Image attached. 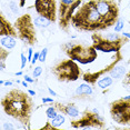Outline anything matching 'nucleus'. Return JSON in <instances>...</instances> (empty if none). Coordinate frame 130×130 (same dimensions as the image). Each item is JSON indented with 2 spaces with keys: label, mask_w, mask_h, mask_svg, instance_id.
<instances>
[{
  "label": "nucleus",
  "mask_w": 130,
  "mask_h": 130,
  "mask_svg": "<svg viewBox=\"0 0 130 130\" xmlns=\"http://www.w3.org/2000/svg\"><path fill=\"white\" fill-rule=\"evenodd\" d=\"M55 128H56V127H54V126H52L50 121H47V122H46V125L43 126V127H42V128H41V129H43V130H46V129H50V130H52V129H55Z\"/></svg>",
  "instance_id": "nucleus-30"
},
{
  "label": "nucleus",
  "mask_w": 130,
  "mask_h": 130,
  "mask_svg": "<svg viewBox=\"0 0 130 130\" xmlns=\"http://www.w3.org/2000/svg\"><path fill=\"white\" fill-rule=\"evenodd\" d=\"M4 129H14V127L12 125H10V123H6L4 126Z\"/></svg>",
  "instance_id": "nucleus-34"
},
{
  "label": "nucleus",
  "mask_w": 130,
  "mask_h": 130,
  "mask_svg": "<svg viewBox=\"0 0 130 130\" xmlns=\"http://www.w3.org/2000/svg\"><path fill=\"white\" fill-rule=\"evenodd\" d=\"M122 85L125 86L126 88L130 89V70L123 76V80H122Z\"/></svg>",
  "instance_id": "nucleus-23"
},
{
  "label": "nucleus",
  "mask_w": 130,
  "mask_h": 130,
  "mask_svg": "<svg viewBox=\"0 0 130 130\" xmlns=\"http://www.w3.org/2000/svg\"><path fill=\"white\" fill-rule=\"evenodd\" d=\"M123 26H125V22H123V20L119 18V20H118L117 23L115 25V31H116V32H120L123 29Z\"/></svg>",
  "instance_id": "nucleus-24"
},
{
  "label": "nucleus",
  "mask_w": 130,
  "mask_h": 130,
  "mask_svg": "<svg viewBox=\"0 0 130 130\" xmlns=\"http://www.w3.org/2000/svg\"><path fill=\"white\" fill-rule=\"evenodd\" d=\"M6 68V64H5V62H0V69H1V71L4 70Z\"/></svg>",
  "instance_id": "nucleus-37"
},
{
  "label": "nucleus",
  "mask_w": 130,
  "mask_h": 130,
  "mask_svg": "<svg viewBox=\"0 0 130 130\" xmlns=\"http://www.w3.org/2000/svg\"><path fill=\"white\" fill-rule=\"evenodd\" d=\"M9 55H10L9 49H7V48H5V47L1 46V48H0V62H5L6 59L8 58Z\"/></svg>",
  "instance_id": "nucleus-22"
},
{
  "label": "nucleus",
  "mask_w": 130,
  "mask_h": 130,
  "mask_svg": "<svg viewBox=\"0 0 130 130\" xmlns=\"http://www.w3.org/2000/svg\"><path fill=\"white\" fill-rule=\"evenodd\" d=\"M35 10L39 16L49 19L52 23L57 21V0H35Z\"/></svg>",
  "instance_id": "nucleus-12"
},
{
  "label": "nucleus",
  "mask_w": 130,
  "mask_h": 130,
  "mask_svg": "<svg viewBox=\"0 0 130 130\" xmlns=\"http://www.w3.org/2000/svg\"><path fill=\"white\" fill-rule=\"evenodd\" d=\"M41 72H42V67H40V66L36 67V68H35V70H34V72H32L34 78H38V77L41 75Z\"/></svg>",
  "instance_id": "nucleus-27"
},
{
  "label": "nucleus",
  "mask_w": 130,
  "mask_h": 130,
  "mask_svg": "<svg viewBox=\"0 0 130 130\" xmlns=\"http://www.w3.org/2000/svg\"><path fill=\"white\" fill-rule=\"evenodd\" d=\"M47 54H48V48H43L40 51V55H39V61H40V62H45V61H46Z\"/></svg>",
  "instance_id": "nucleus-25"
},
{
  "label": "nucleus",
  "mask_w": 130,
  "mask_h": 130,
  "mask_svg": "<svg viewBox=\"0 0 130 130\" xmlns=\"http://www.w3.org/2000/svg\"><path fill=\"white\" fill-rule=\"evenodd\" d=\"M0 85H5V81L4 80H0Z\"/></svg>",
  "instance_id": "nucleus-43"
},
{
  "label": "nucleus",
  "mask_w": 130,
  "mask_h": 130,
  "mask_svg": "<svg viewBox=\"0 0 130 130\" xmlns=\"http://www.w3.org/2000/svg\"><path fill=\"white\" fill-rule=\"evenodd\" d=\"M125 71H126V67L123 66V64L118 63L117 66L115 67L110 72H109V76H110L112 79H120V78H122V77L126 75Z\"/></svg>",
  "instance_id": "nucleus-16"
},
{
  "label": "nucleus",
  "mask_w": 130,
  "mask_h": 130,
  "mask_svg": "<svg viewBox=\"0 0 130 130\" xmlns=\"http://www.w3.org/2000/svg\"><path fill=\"white\" fill-rule=\"evenodd\" d=\"M22 75V71H18V72H16V76L17 77H19V76H21Z\"/></svg>",
  "instance_id": "nucleus-42"
},
{
  "label": "nucleus",
  "mask_w": 130,
  "mask_h": 130,
  "mask_svg": "<svg viewBox=\"0 0 130 130\" xmlns=\"http://www.w3.org/2000/svg\"><path fill=\"white\" fill-rule=\"evenodd\" d=\"M61 50L68 56V58L72 59L81 64L92 63L97 58L98 54L93 46L84 45L77 41H68L61 45Z\"/></svg>",
  "instance_id": "nucleus-4"
},
{
  "label": "nucleus",
  "mask_w": 130,
  "mask_h": 130,
  "mask_svg": "<svg viewBox=\"0 0 130 130\" xmlns=\"http://www.w3.org/2000/svg\"><path fill=\"white\" fill-rule=\"evenodd\" d=\"M9 8L11 9V11H12V13H14V14L19 13V8H18V6H17V4L14 1H10L9 2Z\"/></svg>",
  "instance_id": "nucleus-26"
},
{
  "label": "nucleus",
  "mask_w": 130,
  "mask_h": 130,
  "mask_svg": "<svg viewBox=\"0 0 130 130\" xmlns=\"http://www.w3.org/2000/svg\"><path fill=\"white\" fill-rule=\"evenodd\" d=\"M109 112L115 122L119 125H130V96L119 98L110 103Z\"/></svg>",
  "instance_id": "nucleus-10"
},
{
  "label": "nucleus",
  "mask_w": 130,
  "mask_h": 130,
  "mask_svg": "<svg viewBox=\"0 0 130 130\" xmlns=\"http://www.w3.org/2000/svg\"><path fill=\"white\" fill-rule=\"evenodd\" d=\"M0 36H10L18 38V32L17 29L14 27V25H12L9 20L5 17V14L1 12L0 14Z\"/></svg>",
  "instance_id": "nucleus-14"
},
{
  "label": "nucleus",
  "mask_w": 130,
  "mask_h": 130,
  "mask_svg": "<svg viewBox=\"0 0 130 130\" xmlns=\"http://www.w3.org/2000/svg\"><path fill=\"white\" fill-rule=\"evenodd\" d=\"M71 26L76 30L82 32H98L108 29L94 7L93 0H88L76 10L71 19Z\"/></svg>",
  "instance_id": "nucleus-2"
},
{
  "label": "nucleus",
  "mask_w": 130,
  "mask_h": 130,
  "mask_svg": "<svg viewBox=\"0 0 130 130\" xmlns=\"http://www.w3.org/2000/svg\"><path fill=\"white\" fill-rule=\"evenodd\" d=\"M51 73L61 82H73L77 81L81 76V69L77 61L72 59H66L56 63L51 68Z\"/></svg>",
  "instance_id": "nucleus-6"
},
{
  "label": "nucleus",
  "mask_w": 130,
  "mask_h": 130,
  "mask_svg": "<svg viewBox=\"0 0 130 130\" xmlns=\"http://www.w3.org/2000/svg\"><path fill=\"white\" fill-rule=\"evenodd\" d=\"M112 80L113 79L111 78L110 76H103L101 79H99L98 82H97V85H98L99 88H101V89H107V88H109L110 86L112 85Z\"/></svg>",
  "instance_id": "nucleus-19"
},
{
  "label": "nucleus",
  "mask_w": 130,
  "mask_h": 130,
  "mask_svg": "<svg viewBox=\"0 0 130 130\" xmlns=\"http://www.w3.org/2000/svg\"><path fill=\"white\" fill-rule=\"evenodd\" d=\"M34 22H35V26H36L37 28H41V29L48 28L49 26L52 23L49 19H47V18H45V17H42V16H38L37 18H35Z\"/></svg>",
  "instance_id": "nucleus-18"
},
{
  "label": "nucleus",
  "mask_w": 130,
  "mask_h": 130,
  "mask_svg": "<svg viewBox=\"0 0 130 130\" xmlns=\"http://www.w3.org/2000/svg\"><path fill=\"white\" fill-rule=\"evenodd\" d=\"M21 85L23 86V87H28V82L26 81V80H23V81H21Z\"/></svg>",
  "instance_id": "nucleus-40"
},
{
  "label": "nucleus",
  "mask_w": 130,
  "mask_h": 130,
  "mask_svg": "<svg viewBox=\"0 0 130 130\" xmlns=\"http://www.w3.org/2000/svg\"><path fill=\"white\" fill-rule=\"evenodd\" d=\"M42 102L43 103H54V99L52 98H42Z\"/></svg>",
  "instance_id": "nucleus-32"
},
{
  "label": "nucleus",
  "mask_w": 130,
  "mask_h": 130,
  "mask_svg": "<svg viewBox=\"0 0 130 130\" xmlns=\"http://www.w3.org/2000/svg\"><path fill=\"white\" fill-rule=\"evenodd\" d=\"M70 126L76 129H102L106 127V121L97 109H86L81 116L70 122Z\"/></svg>",
  "instance_id": "nucleus-7"
},
{
  "label": "nucleus",
  "mask_w": 130,
  "mask_h": 130,
  "mask_svg": "<svg viewBox=\"0 0 130 130\" xmlns=\"http://www.w3.org/2000/svg\"><path fill=\"white\" fill-rule=\"evenodd\" d=\"M129 25H130V20H129Z\"/></svg>",
  "instance_id": "nucleus-45"
},
{
  "label": "nucleus",
  "mask_w": 130,
  "mask_h": 130,
  "mask_svg": "<svg viewBox=\"0 0 130 130\" xmlns=\"http://www.w3.org/2000/svg\"><path fill=\"white\" fill-rule=\"evenodd\" d=\"M32 57H34V50L32 48L28 49V60H32Z\"/></svg>",
  "instance_id": "nucleus-31"
},
{
  "label": "nucleus",
  "mask_w": 130,
  "mask_h": 130,
  "mask_svg": "<svg viewBox=\"0 0 130 130\" xmlns=\"http://www.w3.org/2000/svg\"><path fill=\"white\" fill-rule=\"evenodd\" d=\"M1 108L7 116L19 121L25 128L30 129L35 102L29 92L17 88L9 90L1 98Z\"/></svg>",
  "instance_id": "nucleus-1"
},
{
  "label": "nucleus",
  "mask_w": 130,
  "mask_h": 130,
  "mask_svg": "<svg viewBox=\"0 0 130 130\" xmlns=\"http://www.w3.org/2000/svg\"><path fill=\"white\" fill-rule=\"evenodd\" d=\"M26 1H27V0H19V6L20 7H25Z\"/></svg>",
  "instance_id": "nucleus-36"
},
{
  "label": "nucleus",
  "mask_w": 130,
  "mask_h": 130,
  "mask_svg": "<svg viewBox=\"0 0 130 130\" xmlns=\"http://www.w3.org/2000/svg\"><path fill=\"white\" fill-rule=\"evenodd\" d=\"M13 25L18 32V38L26 46L32 47L38 42L36 26H35L32 17L29 13L19 16Z\"/></svg>",
  "instance_id": "nucleus-5"
},
{
  "label": "nucleus",
  "mask_w": 130,
  "mask_h": 130,
  "mask_svg": "<svg viewBox=\"0 0 130 130\" xmlns=\"http://www.w3.org/2000/svg\"><path fill=\"white\" fill-rule=\"evenodd\" d=\"M54 107L57 109L58 112L68 116L70 118H78L80 116V111L76 107L75 103H61V102H54Z\"/></svg>",
  "instance_id": "nucleus-13"
},
{
  "label": "nucleus",
  "mask_w": 130,
  "mask_h": 130,
  "mask_svg": "<svg viewBox=\"0 0 130 130\" xmlns=\"http://www.w3.org/2000/svg\"><path fill=\"white\" fill-rule=\"evenodd\" d=\"M91 40H92V46L97 51L103 52V54H110V52L120 51L125 45L130 41L129 38L125 37L122 34L118 32H109V34L102 35L94 32L91 35Z\"/></svg>",
  "instance_id": "nucleus-3"
},
{
  "label": "nucleus",
  "mask_w": 130,
  "mask_h": 130,
  "mask_svg": "<svg viewBox=\"0 0 130 130\" xmlns=\"http://www.w3.org/2000/svg\"><path fill=\"white\" fill-rule=\"evenodd\" d=\"M58 115V110L56 109L54 106H50V107L47 108V110H46V116L47 118H48L49 120H51L52 118H55L56 116Z\"/></svg>",
  "instance_id": "nucleus-21"
},
{
  "label": "nucleus",
  "mask_w": 130,
  "mask_h": 130,
  "mask_svg": "<svg viewBox=\"0 0 130 130\" xmlns=\"http://www.w3.org/2000/svg\"><path fill=\"white\" fill-rule=\"evenodd\" d=\"M28 92L31 94V96H36V92H35L34 90H28Z\"/></svg>",
  "instance_id": "nucleus-41"
},
{
  "label": "nucleus",
  "mask_w": 130,
  "mask_h": 130,
  "mask_svg": "<svg viewBox=\"0 0 130 130\" xmlns=\"http://www.w3.org/2000/svg\"><path fill=\"white\" fill-rule=\"evenodd\" d=\"M121 60H123V56L121 54V51H118L115 54L113 57L111 58V61L107 66H105L103 68H101V69H98L97 71L89 70V71L85 72L84 75H82V79H84L85 82H87V84H89V85H96L100 78H102L103 76H106L107 73L110 72L118 63H120Z\"/></svg>",
  "instance_id": "nucleus-11"
},
{
  "label": "nucleus",
  "mask_w": 130,
  "mask_h": 130,
  "mask_svg": "<svg viewBox=\"0 0 130 130\" xmlns=\"http://www.w3.org/2000/svg\"><path fill=\"white\" fill-rule=\"evenodd\" d=\"M129 10H130V6H129Z\"/></svg>",
  "instance_id": "nucleus-44"
},
{
  "label": "nucleus",
  "mask_w": 130,
  "mask_h": 130,
  "mask_svg": "<svg viewBox=\"0 0 130 130\" xmlns=\"http://www.w3.org/2000/svg\"><path fill=\"white\" fill-rule=\"evenodd\" d=\"M0 45L2 47L7 49H13L17 45V41H16V38L14 37H10V36H2L0 38Z\"/></svg>",
  "instance_id": "nucleus-15"
},
{
  "label": "nucleus",
  "mask_w": 130,
  "mask_h": 130,
  "mask_svg": "<svg viewBox=\"0 0 130 130\" xmlns=\"http://www.w3.org/2000/svg\"><path fill=\"white\" fill-rule=\"evenodd\" d=\"M48 91H49V93L51 94V96H57V92H56V91H54L51 89V88H48Z\"/></svg>",
  "instance_id": "nucleus-35"
},
{
  "label": "nucleus",
  "mask_w": 130,
  "mask_h": 130,
  "mask_svg": "<svg viewBox=\"0 0 130 130\" xmlns=\"http://www.w3.org/2000/svg\"><path fill=\"white\" fill-rule=\"evenodd\" d=\"M5 86H6V87H8V86L10 87V86H12V82H11V81H6L5 82Z\"/></svg>",
  "instance_id": "nucleus-39"
},
{
  "label": "nucleus",
  "mask_w": 130,
  "mask_h": 130,
  "mask_svg": "<svg viewBox=\"0 0 130 130\" xmlns=\"http://www.w3.org/2000/svg\"><path fill=\"white\" fill-rule=\"evenodd\" d=\"M23 78H25V80L27 81V82H29V84H32V82L35 81L34 79H32V78H30V77H29V76H25V77H23Z\"/></svg>",
  "instance_id": "nucleus-33"
},
{
  "label": "nucleus",
  "mask_w": 130,
  "mask_h": 130,
  "mask_svg": "<svg viewBox=\"0 0 130 130\" xmlns=\"http://www.w3.org/2000/svg\"><path fill=\"white\" fill-rule=\"evenodd\" d=\"M93 5L108 28L116 25L120 13L117 0H93Z\"/></svg>",
  "instance_id": "nucleus-9"
},
{
  "label": "nucleus",
  "mask_w": 130,
  "mask_h": 130,
  "mask_svg": "<svg viewBox=\"0 0 130 130\" xmlns=\"http://www.w3.org/2000/svg\"><path fill=\"white\" fill-rule=\"evenodd\" d=\"M50 122H51V125L56 127V128H58V127H60L61 125H63L64 122H66V118H64V115H57L55 118H52L51 120H50Z\"/></svg>",
  "instance_id": "nucleus-20"
},
{
  "label": "nucleus",
  "mask_w": 130,
  "mask_h": 130,
  "mask_svg": "<svg viewBox=\"0 0 130 130\" xmlns=\"http://www.w3.org/2000/svg\"><path fill=\"white\" fill-rule=\"evenodd\" d=\"M76 94L77 96H90V94H92V88H91L90 85L87 84V82L81 84L80 86L77 87Z\"/></svg>",
  "instance_id": "nucleus-17"
},
{
  "label": "nucleus",
  "mask_w": 130,
  "mask_h": 130,
  "mask_svg": "<svg viewBox=\"0 0 130 130\" xmlns=\"http://www.w3.org/2000/svg\"><path fill=\"white\" fill-rule=\"evenodd\" d=\"M121 34H122L125 37H127V38H129V39H130V34H129V32H121Z\"/></svg>",
  "instance_id": "nucleus-38"
},
{
  "label": "nucleus",
  "mask_w": 130,
  "mask_h": 130,
  "mask_svg": "<svg viewBox=\"0 0 130 130\" xmlns=\"http://www.w3.org/2000/svg\"><path fill=\"white\" fill-rule=\"evenodd\" d=\"M82 0H60L58 6V26L64 32L69 31L71 19Z\"/></svg>",
  "instance_id": "nucleus-8"
},
{
  "label": "nucleus",
  "mask_w": 130,
  "mask_h": 130,
  "mask_svg": "<svg viewBox=\"0 0 130 130\" xmlns=\"http://www.w3.org/2000/svg\"><path fill=\"white\" fill-rule=\"evenodd\" d=\"M20 58H21V69L26 67V63H27V60H28V57H26L23 54L20 55Z\"/></svg>",
  "instance_id": "nucleus-28"
},
{
  "label": "nucleus",
  "mask_w": 130,
  "mask_h": 130,
  "mask_svg": "<svg viewBox=\"0 0 130 130\" xmlns=\"http://www.w3.org/2000/svg\"><path fill=\"white\" fill-rule=\"evenodd\" d=\"M39 55H40V52H35L34 54V57H32V60H31V64H35L38 60H39Z\"/></svg>",
  "instance_id": "nucleus-29"
}]
</instances>
